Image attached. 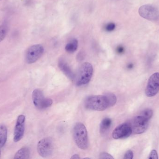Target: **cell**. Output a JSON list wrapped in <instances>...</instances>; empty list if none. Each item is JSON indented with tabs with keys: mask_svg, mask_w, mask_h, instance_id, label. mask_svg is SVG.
<instances>
[{
	"mask_svg": "<svg viewBox=\"0 0 159 159\" xmlns=\"http://www.w3.org/2000/svg\"><path fill=\"white\" fill-rule=\"evenodd\" d=\"M148 159H158V154L157 151L156 150H153L151 151V153L149 154Z\"/></svg>",
	"mask_w": 159,
	"mask_h": 159,
	"instance_id": "cell-21",
	"label": "cell"
},
{
	"mask_svg": "<svg viewBox=\"0 0 159 159\" xmlns=\"http://www.w3.org/2000/svg\"><path fill=\"white\" fill-rule=\"evenodd\" d=\"M116 28V24L113 22L107 24L105 26V30L107 31L111 32L114 30Z\"/></svg>",
	"mask_w": 159,
	"mask_h": 159,
	"instance_id": "cell-19",
	"label": "cell"
},
{
	"mask_svg": "<svg viewBox=\"0 0 159 159\" xmlns=\"http://www.w3.org/2000/svg\"><path fill=\"white\" fill-rule=\"evenodd\" d=\"M99 158L101 159H114V157L108 153H106V152H102L101 153L100 155Z\"/></svg>",
	"mask_w": 159,
	"mask_h": 159,
	"instance_id": "cell-20",
	"label": "cell"
},
{
	"mask_svg": "<svg viewBox=\"0 0 159 159\" xmlns=\"http://www.w3.org/2000/svg\"><path fill=\"white\" fill-rule=\"evenodd\" d=\"M124 50H125V49L122 46L119 45L116 48V52L118 54H122L124 53Z\"/></svg>",
	"mask_w": 159,
	"mask_h": 159,
	"instance_id": "cell-23",
	"label": "cell"
},
{
	"mask_svg": "<svg viewBox=\"0 0 159 159\" xmlns=\"http://www.w3.org/2000/svg\"><path fill=\"white\" fill-rule=\"evenodd\" d=\"M112 125V120L109 118H106L104 119L100 126V131L101 134L106 133L109 130Z\"/></svg>",
	"mask_w": 159,
	"mask_h": 159,
	"instance_id": "cell-14",
	"label": "cell"
},
{
	"mask_svg": "<svg viewBox=\"0 0 159 159\" xmlns=\"http://www.w3.org/2000/svg\"><path fill=\"white\" fill-rule=\"evenodd\" d=\"M44 48L41 44H34L30 47L26 54V60L27 63L32 64L36 62L43 55Z\"/></svg>",
	"mask_w": 159,
	"mask_h": 159,
	"instance_id": "cell-6",
	"label": "cell"
},
{
	"mask_svg": "<svg viewBox=\"0 0 159 159\" xmlns=\"http://www.w3.org/2000/svg\"><path fill=\"white\" fill-rule=\"evenodd\" d=\"M80 158V157L79 155H77V154H75V155H73V156L71 157V159H77Z\"/></svg>",
	"mask_w": 159,
	"mask_h": 159,
	"instance_id": "cell-24",
	"label": "cell"
},
{
	"mask_svg": "<svg viewBox=\"0 0 159 159\" xmlns=\"http://www.w3.org/2000/svg\"><path fill=\"white\" fill-rule=\"evenodd\" d=\"M58 67L63 73L70 79H75V75L68 63L62 59H60L58 62Z\"/></svg>",
	"mask_w": 159,
	"mask_h": 159,
	"instance_id": "cell-12",
	"label": "cell"
},
{
	"mask_svg": "<svg viewBox=\"0 0 159 159\" xmlns=\"http://www.w3.org/2000/svg\"><path fill=\"white\" fill-rule=\"evenodd\" d=\"M134 154L131 150H129L127 151L124 155V159H132L133 158Z\"/></svg>",
	"mask_w": 159,
	"mask_h": 159,
	"instance_id": "cell-22",
	"label": "cell"
},
{
	"mask_svg": "<svg viewBox=\"0 0 159 159\" xmlns=\"http://www.w3.org/2000/svg\"><path fill=\"white\" fill-rule=\"evenodd\" d=\"M85 108L93 111H103L111 107L106 94L89 96L84 102Z\"/></svg>",
	"mask_w": 159,
	"mask_h": 159,
	"instance_id": "cell-1",
	"label": "cell"
},
{
	"mask_svg": "<svg viewBox=\"0 0 159 159\" xmlns=\"http://www.w3.org/2000/svg\"><path fill=\"white\" fill-rule=\"evenodd\" d=\"M0 155H1V150H0Z\"/></svg>",
	"mask_w": 159,
	"mask_h": 159,
	"instance_id": "cell-26",
	"label": "cell"
},
{
	"mask_svg": "<svg viewBox=\"0 0 159 159\" xmlns=\"http://www.w3.org/2000/svg\"><path fill=\"white\" fill-rule=\"evenodd\" d=\"M0 1H1V0H0Z\"/></svg>",
	"mask_w": 159,
	"mask_h": 159,
	"instance_id": "cell-27",
	"label": "cell"
},
{
	"mask_svg": "<svg viewBox=\"0 0 159 159\" xmlns=\"http://www.w3.org/2000/svg\"><path fill=\"white\" fill-rule=\"evenodd\" d=\"M78 45V42L77 39L74 38L67 44L65 47V49L68 53H74L77 49Z\"/></svg>",
	"mask_w": 159,
	"mask_h": 159,
	"instance_id": "cell-16",
	"label": "cell"
},
{
	"mask_svg": "<svg viewBox=\"0 0 159 159\" xmlns=\"http://www.w3.org/2000/svg\"><path fill=\"white\" fill-rule=\"evenodd\" d=\"M133 67V64H132V63H130V64H129L128 66V67L129 69H131Z\"/></svg>",
	"mask_w": 159,
	"mask_h": 159,
	"instance_id": "cell-25",
	"label": "cell"
},
{
	"mask_svg": "<svg viewBox=\"0 0 159 159\" xmlns=\"http://www.w3.org/2000/svg\"><path fill=\"white\" fill-rule=\"evenodd\" d=\"M7 30V28L5 25L0 26V42H2L6 36Z\"/></svg>",
	"mask_w": 159,
	"mask_h": 159,
	"instance_id": "cell-17",
	"label": "cell"
},
{
	"mask_svg": "<svg viewBox=\"0 0 159 159\" xmlns=\"http://www.w3.org/2000/svg\"><path fill=\"white\" fill-rule=\"evenodd\" d=\"M132 133L130 124L128 123H123L115 129L113 132L112 136L116 140L125 139L130 136Z\"/></svg>",
	"mask_w": 159,
	"mask_h": 159,
	"instance_id": "cell-10",
	"label": "cell"
},
{
	"mask_svg": "<svg viewBox=\"0 0 159 159\" xmlns=\"http://www.w3.org/2000/svg\"><path fill=\"white\" fill-rule=\"evenodd\" d=\"M32 100L34 106L40 110L45 109L51 106L53 101L49 98H45L42 91L35 89L32 93Z\"/></svg>",
	"mask_w": 159,
	"mask_h": 159,
	"instance_id": "cell-4",
	"label": "cell"
},
{
	"mask_svg": "<svg viewBox=\"0 0 159 159\" xmlns=\"http://www.w3.org/2000/svg\"><path fill=\"white\" fill-rule=\"evenodd\" d=\"M25 116L23 115L19 116L17 119L14 133V141L19 142L24 136L25 131Z\"/></svg>",
	"mask_w": 159,
	"mask_h": 159,
	"instance_id": "cell-11",
	"label": "cell"
},
{
	"mask_svg": "<svg viewBox=\"0 0 159 159\" xmlns=\"http://www.w3.org/2000/svg\"><path fill=\"white\" fill-rule=\"evenodd\" d=\"M159 91V73L156 72L148 79L145 93L148 97H152L157 94Z\"/></svg>",
	"mask_w": 159,
	"mask_h": 159,
	"instance_id": "cell-8",
	"label": "cell"
},
{
	"mask_svg": "<svg viewBox=\"0 0 159 159\" xmlns=\"http://www.w3.org/2000/svg\"><path fill=\"white\" fill-rule=\"evenodd\" d=\"M139 14L141 16L150 21H156L158 19L159 12L155 7L150 5H144L139 8Z\"/></svg>",
	"mask_w": 159,
	"mask_h": 159,
	"instance_id": "cell-9",
	"label": "cell"
},
{
	"mask_svg": "<svg viewBox=\"0 0 159 159\" xmlns=\"http://www.w3.org/2000/svg\"><path fill=\"white\" fill-rule=\"evenodd\" d=\"M74 139L77 146L82 150H86L89 147L88 131L84 124L80 122L76 123L74 127Z\"/></svg>",
	"mask_w": 159,
	"mask_h": 159,
	"instance_id": "cell-2",
	"label": "cell"
},
{
	"mask_svg": "<svg viewBox=\"0 0 159 159\" xmlns=\"http://www.w3.org/2000/svg\"><path fill=\"white\" fill-rule=\"evenodd\" d=\"M37 150L42 157L46 158L51 156L54 150V143L52 138L47 137L40 140L37 144Z\"/></svg>",
	"mask_w": 159,
	"mask_h": 159,
	"instance_id": "cell-5",
	"label": "cell"
},
{
	"mask_svg": "<svg viewBox=\"0 0 159 159\" xmlns=\"http://www.w3.org/2000/svg\"><path fill=\"white\" fill-rule=\"evenodd\" d=\"M30 151L27 147H23L20 149L16 153L14 159H28L30 158Z\"/></svg>",
	"mask_w": 159,
	"mask_h": 159,
	"instance_id": "cell-13",
	"label": "cell"
},
{
	"mask_svg": "<svg viewBox=\"0 0 159 159\" xmlns=\"http://www.w3.org/2000/svg\"><path fill=\"white\" fill-rule=\"evenodd\" d=\"M7 129L3 124H0V148L4 146L7 139Z\"/></svg>",
	"mask_w": 159,
	"mask_h": 159,
	"instance_id": "cell-15",
	"label": "cell"
},
{
	"mask_svg": "<svg viewBox=\"0 0 159 159\" xmlns=\"http://www.w3.org/2000/svg\"><path fill=\"white\" fill-rule=\"evenodd\" d=\"M153 112L152 110L150 109H147L143 111L141 115L143 116L149 120L153 116Z\"/></svg>",
	"mask_w": 159,
	"mask_h": 159,
	"instance_id": "cell-18",
	"label": "cell"
},
{
	"mask_svg": "<svg viewBox=\"0 0 159 159\" xmlns=\"http://www.w3.org/2000/svg\"><path fill=\"white\" fill-rule=\"evenodd\" d=\"M93 72V67L90 63L85 62L82 63L75 78L76 86L80 87L88 84L91 79Z\"/></svg>",
	"mask_w": 159,
	"mask_h": 159,
	"instance_id": "cell-3",
	"label": "cell"
},
{
	"mask_svg": "<svg viewBox=\"0 0 159 159\" xmlns=\"http://www.w3.org/2000/svg\"><path fill=\"white\" fill-rule=\"evenodd\" d=\"M148 120L143 116H138L134 118L130 125L132 132L135 134H141L145 132L148 127Z\"/></svg>",
	"mask_w": 159,
	"mask_h": 159,
	"instance_id": "cell-7",
	"label": "cell"
}]
</instances>
